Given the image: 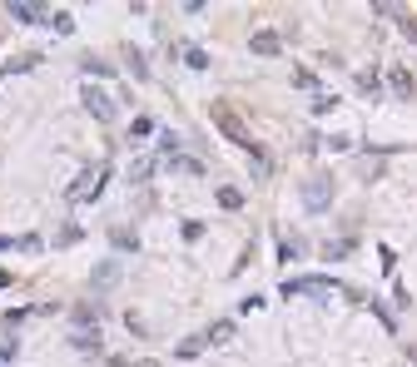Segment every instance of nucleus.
Masks as SVG:
<instances>
[{
    "mask_svg": "<svg viewBox=\"0 0 417 367\" xmlns=\"http://www.w3.org/2000/svg\"><path fill=\"white\" fill-rule=\"evenodd\" d=\"M239 204H243V193L224 184V189H219V209H239Z\"/></svg>",
    "mask_w": 417,
    "mask_h": 367,
    "instance_id": "obj_10",
    "label": "nucleus"
},
{
    "mask_svg": "<svg viewBox=\"0 0 417 367\" xmlns=\"http://www.w3.org/2000/svg\"><path fill=\"white\" fill-rule=\"evenodd\" d=\"M204 338H208V342H228V338H234V322H214Z\"/></svg>",
    "mask_w": 417,
    "mask_h": 367,
    "instance_id": "obj_9",
    "label": "nucleus"
},
{
    "mask_svg": "<svg viewBox=\"0 0 417 367\" xmlns=\"http://www.w3.org/2000/svg\"><path fill=\"white\" fill-rule=\"evenodd\" d=\"M99 184H104V169H80V174L70 179V189H65V199H75V204L80 199H99V193H95Z\"/></svg>",
    "mask_w": 417,
    "mask_h": 367,
    "instance_id": "obj_1",
    "label": "nucleus"
},
{
    "mask_svg": "<svg viewBox=\"0 0 417 367\" xmlns=\"http://www.w3.org/2000/svg\"><path fill=\"white\" fill-rule=\"evenodd\" d=\"M358 95H383V80L363 70V75H358Z\"/></svg>",
    "mask_w": 417,
    "mask_h": 367,
    "instance_id": "obj_8",
    "label": "nucleus"
},
{
    "mask_svg": "<svg viewBox=\"0 0 417 367\" xmlns=\"http://www.w3.org/2000/svg\"><path fill=\"white\" fill-rule=\"evenodd\" d=\"M303 204H308V209H328V204H333V179H328V174L308 179V189H303Z\"/></svg>",
    "mask_w": 417,
    "mask_h": 367,
    "instance_id": "obj_3",
    "label": "nucleus"
},
{
    "mask_svg": "<svg viewBox=\"0 0 417 367\" xmlns=\"http://www.w3.org/2000/svg\"><path fill=\"white\" fill-rule=\"evenodd\" d=\"M204 348H208V338H204V333H199V338H184V342H179V357H199Z\"/></svg>",
    "mask_w": 417,
    "mask_h": 367,
    "instance_id": "obj_7",
    "label": "nucleus"
},
{
    "mask_svg": "<svg viewBox=\"0 0 417 367\" xmlns=\"http://www.w3.org/2000/svg\"><path fill=\"white\" fill-rule=\"evenodd\" d=\"M50 25H55V30H60V35H70V30H75V20H70V15H65V10H55V15H50Z\"/></svg>",
    "mask_w": 417,
    "mask_h": 367,
    "instance_id": "obj_12",
    "label": "nucleus"
},
{
    "mask_svg": "<svg viewBox=\"0 0 417 367\" xmlns=\"http://www.w3.org/2000/svg\"><path fill=\"white\" fill-rule=\"evenodd\" d=\"M179 233H184V244H199V233H204V224H194V219H184V228H179Z\"/></svg>",
    "mask_w": 417,
    "mask_h": 367,
    "instance_id": "obj_13",
    "label": "nucleus"
},
{
    "mask_svg": "<svg viewBox=\"0 0 417 367\" xmlns=\"http://www.w3.org/2000/svg\"><path fill=\"white\" fill-rule=\"evenodd\" d=\"M248 50H254V55H278V50H283V40H278L274 30H259L254 40H248Z\"/></svg>",
    "mask_w": 417,
    "mask_h": 367,
    "instance_id": "obj_6",
    "label": "nucleus"
},
{
    "mask_svg": "<svg viewBox=\"0 0 417 367\" xmlns=\"http://www.w3.org/2000/svg\"><path fill=\"white\" fill-rule=\"evenodd\" d=\"M80 104H85V110L95 115V119H115V99L99 90V84H85V90H80Z\"/></svg>",
    "mask_w": 417,
    "mask_h": 367,
    "instance_id": "obj_2",
    "label": "nucleus"
},
{
    "mask_svg": "<svg viewBox=\"0 0 417 367\" xmlns=\"http://www.w3.org/2000/svg\"><path fill=\"white\" fill-rule=\"evenodd\" d=\"M130 64H134V75H139V80L150 75V64H144V55H139V50H130Z\"/></svg>",
    "mask_w": 417,
    "mask_h": 367,
    "instance_id": "obj_16",
    "label": "nucleus"
},
{
    "mask_svg": "<svg viewBox=\"0 0 417 367\" xmlns=\"http://www.w3.org/2000/svg\"><path fill=\"white\" fill-rule=\"evenodd\" d=\"M130 174H134V179H150V174H154V159H134Z\"/></svg>",
    "mask_w": 417,
    "mask_h": 367,
    "instance_id": "obj_15",
    "label": "nucleus"
},
{
    "mask_svg": "<svg viewBox=\"0 0 417 367\" xmlns=\"http://www.w3.org/2000/svg\"><path fill=\"white\" fill-rule=\"evenodd\" d=\"M10 15H15V20H25V25H30V20H40L35 5H10Z\"/></svg>",
    "mask_w": 417,
    "mask_h": 367,
    "instance_id": "obj_14",
    "label": "nucleus"
},
{
    "mask_svg": "<svg viewBox=\"0 0 417 367\" xmlns=\"http://www.w3.org/2000/svg\"><path fill=\"white\" fill-rule=\"evenodd\" d=\"M288 298H298V293H313V298H328L333 293V278H294V283H283Z\"/></svg>",
    "mask_w": 417,
    "mask_h": 367,
    "instance_id": "obj_4",
    "label": "nucleus"
},
{
    "mask_svg": "<svg viewBox=\"0 0 417 367\" xmlns=\"http://www.w3.org/2000/svg\"><path fill=\"white\" fill-rule=\"evenodd\" d=\"M388 90L398 95V99H412V95H417V84H412V75L398 64V70H388Z\"/></svg>",
    "mask_w": 417,
    "mask_h": 367,
    "instance_id": "obj_5",
    "label": "nucleus"
},
{
    "mask_svg": "<svg viewBox=\"0 0 417 367\" xmlns=\"http://www.w3.org/2000/svg\"><path fill=\"white\" fill-rule=\"evenodd\" d=\"M75 342H80L85 353H99V333H95V328H90V333H75Z\"/></svg>",
    "mask_w": 417,
    "mask_h": 367,
    "instance_id": "obj_11",
    "label": "nucleus"
}]
</instances>
